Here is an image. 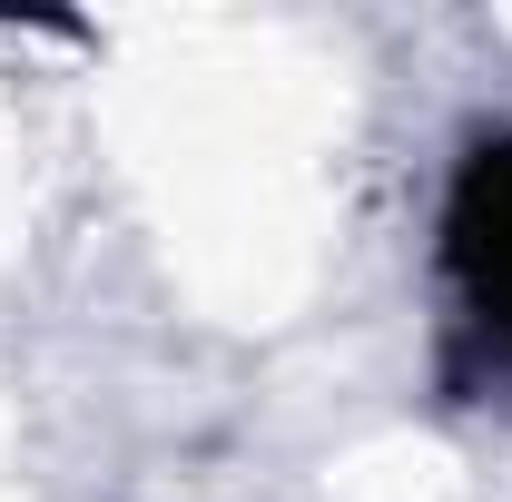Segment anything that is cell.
Listing matches in <instances>:
<instances>
[{"label":"cell","mask_w":512,"mask_h":502,"mask_svg":"<svg viewBox=\"0 0 512 502\" xmlns=\"http://www.w3.org/2000/svg\"><path fill=\"white\" fill-rule=\"evenodd\" d=\"M444 276L483 335L512 345V128L473 138L444 188Z\"/></svg>","instance_id":"cell-1"}]
</instances>
